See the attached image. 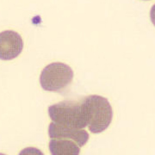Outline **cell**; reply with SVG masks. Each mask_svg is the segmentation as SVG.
Listing matches in <instances>:
<instances>
[{
  "label": "cell",
  "mask_w": 155,
  "mask_h": 155,
  "mask_svg": "<svg viewBox=\"0 0 155 155\" xmlns=\"http://www.w3.org/2000/svg\"><path fill=\"white\" fill-rule=\"evenodd\" d=\"M0 155H6V154H5V153H0Z\"/></svg>",
  "instance_id": "cell-8"
},
{
  "label": "cell",
  "mask_w": 155,
  "mask_h": 155,
  "mask_svg": "<svg viewBox=\"0 0 155 155\" xmlns=\"http://www.w3.org/2000/svg\"><path fill=\"white\" fill-rule=\"evenodd\" d=\"M48 115L59 126L84 129L87 127V118L83 103L63 101L48 107Z\"/></svg>",
  "instance_id": "cell-1"
},
{
  "label": "cell",
  "mask_w": 155,
  "mask_h": 155,
  "mask_svg": "<svg viewBox=\"0 0 155 155\" xmlns=\"http://www.w3.org/2000/svg\"><path fill=\"white\" fill-rule=\"evenodd\" d=\"M18 155H44L43 153L35 147H26L22 149Z\"/></svg>",
  "instance_id": "cell-7"
},
{
  "label": "cell",
  "mask_w": 155,
  "mask_h": 155,
  "mask_svg": "<svg viewBox=\"0 0 155 155\" xmlns=\"http://www.w3.org/2000/svg\"><path fill=\"white\" fill-rule=\"evenodd\" d=\"M48 135L51 139H68L75 141L82 147L87 143L89 134L84 129H75L71 127L59 126L51 122L48 127Z\"/></svg>",
  "instance_id": "cell-5"
},
{
  "label": "cell",
  "mask_w": 155,
  "mask_h": 155,
  "mask_svg": "<svg viewBox=\"0 0 155 155\" xmlns=\"http://www.w3.org/2000/svg\"><path fill=\"white\" fill-rule=\"evenodd\" d=\"M49 150L52 155H79L80 147L72 140L51 139Z\"/></svg>",
  "instance_id": "cell-6"
},
{
  "label": "cell",
  "mask_w": 155,
  "mask_h": 155,
  "mask_svg": "<svg viewBox=\"0 0 155 155\" xmlns=\"http://www.w3.org/2000/svg\"><path fill=\"white\" fill-rule=\"evenodd\" d=\"M22 48V39L16 31L5 30L0 33V60H13L21 54Z\"/></svg>",
  "instance_id": "cell-4"
},
{
  "label": "cell",
  "mask_w": 155,
  "mask_h": 155,
  "mask_svg": "<svg viewBox=\"0 0 155 155\" xmlns=\"http://www.w3.org/2000/svg\"><path fill=\"white\" fill-rule=\"evenodd\" d=\"M73 78V71L65 63L54 62L48 65L40 76V84L45 91H60L68 86Z\"/></svg>",
  "instance_id": "cell-3"
},
{
  "label": "cell",
  "mask_w": 155,
  "mask_h": 155,
  "mask_svg": "<svg viewBox=\"0 0 155 155\" xmlns=\"http://www.w3.org/2000/svg\"><path fill=\"white\" fill-rule=\"evenodd\" d=\"M82 103L89 130L91 133L98 134L107 129L113 118L112 107L108 99L102 96L91 95L86 97Z\"/></svg>",
  "instance_id": "cell-2"
}]
</instances>
